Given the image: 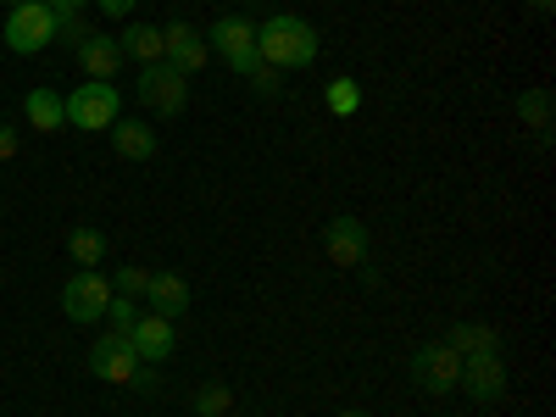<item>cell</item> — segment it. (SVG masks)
<instances>
[{
	"mask_svg": "<svg viewBox=\"0 0 556 417\" xmlns=\"http://www.w3.org/2000/svg\"><path fill=\"white\" fill-rule=\"evenodd\" d=\"M106 323H112V334H123V340H128V329L139 323V301H128V295H117V290H112V301H106Z\"/></svg>",
	"mask_w": 556,
	"mask_h": 417,
	"instance_id": "cell-23",
	"label": "cell"
},
{
	"mask_svg": "<svg viewBox=\"0 0 556 417\" xmlns=\"http://www.w3.org/2000/svg\"><path fill=\"white\" fill-rule=\"evenodd\" d=\"M128 345H134V356L139 362H167L173 351H178V334H173V317H156V312H139V323L128 329Z\"/></svg>",
	"mask_w": 556,
	"mask_h": 417,
	"instance_id": "cell-12",
	"label": "cell"
},
{
	"mask_svg": "<svg viewBox=\"0 0 556 417\" xmlns=\"http://www.w3.org/2000/svg\"><path fill=\"white\" fill-rule=\"evenodd\" d=\"M518 123H529L540 139H551V123H556V96L551 89H523L518 96Z\"/></svg>",
	"mask_w": 556,
	"mask_h": 417,
	"instance_id": "cell-19",
	"label": "cell"
},
{
	"mask_svg": "<svg viewBox=\"0 0 556 417\" xmlns=\"http://www.w3.org/2000/svg\"><path fill=\"white\" fill-rule=\"evenodd\" d=\"M445 345H451L456 356H484V351H501V334L490 329V323H451Z\"/></svg>",
	"mask_w": 556,
	"mask_h": 417,
	"instance_id": "cell-18",
	"label": "cell"
},
{
	"mask_svg": "<svg viewBox=\"0 0 556 417\" xmlns=\"http://www.w3.org/2000/svg\"><path fill=\"white\" fill-rule=\"evenodd\" d=\"M529 7H534V12H551V7H556V0H529Z\"/></svg>",
	"mask_w": 556,
	"mask_h": 417,
	"instance_id": "cell-30",
	"label": "cell"
},
{
	"mask_svg": "<svg viewBox=\"0 0 556 417\" xmlns=\"http://www.w3.org/2000/svg\"><path fill=\"white\" fill-rule=\"evenodd\" d=\"M317 51H323L317 28H312L306 17H295V12H273L267 23H256V56H262L267 67H278V73L312 67Z\"/></svg>",
	"mask_w": 556,
	"mask_h": 417,
	"instance_id": "cell-1",
	"label": "cell"
},
{
	"mask_svg": "<svg viewBox=\"0 0 556 417\" xmlns=\"http://www.w3.org/2000/svg\"><path fill=\"white\" fill-rule=\"evenodd\" d=\"M462 395H473L484 406H495L506 395V367H501V351H484V356H462V379H456Z\"/></svg>",
	"mask_w": 556,
	"mask_h": 417,
	"instance_id": "cell-9",
	"label": "cell"
},
{
	"mask_svg": "<svg viewBox=\"0 0 556 417\" xmlns=\"http://www.w3.org/2000/svg\"><path fill=\"white\" fill-rule=\"evenodd\" d=\"M206 34H212V51L235 67L240 78L262 62V56H256V23H251V17H217Z\"/></svg>",
	"mask_w": 556,
	"mask_h": 417,
	"instance_id": "cell-8",
	"label": "cell"
},
{
	"mask_svg": "<svg viewBox=\"0 0 556 417\" xmlns=\"http://www.w3.org/2000/svg\"><path fill=\"white\" fill-rule=\"evenodd\" d=\"M73 56H78V73H84V78H106V84H112V78L123 73V45H117V34H89Z\"/></svg>",
	"mask_w": 556,
	"mask_h": 417,
	"instance_id": "cell-13",
	"label": "cell"
},
{
	"mask_svg": "<svg viewBox=\"0 0 556 417\" xmlns=\"http://www.w3.org/2000/svg\"><path fill=\"white\" fill-rule=\"evenodd\" d=\"M45 7H51V12H84L89 0H45Z\"/></svg>",
	"mask_w": 556,
	"mask_h": 417,
	"instance_id": "cell-29",
	"label": "cell"
},
{
	"mask_svg": "<svg viewBox=\"0 0 556 417\" xmlns=\"http://www.w3.org/2000/svg\"><path fill=\"white\" fill-rule=\"evenodd\" d=\"M106 134H112V151H117L123 162H156V151H162V146H156V128H151V123L117 117V123H112Z\"/></svg>",
	"mask_w": 556,
	"mask_h": 417,
	"instance_id": "cell-14",
	"label": "cell"
},
{
	"mask_svg": "<svg viewBox=\"0 0 556 417\" xmlns=\"http://www.w3.org/2000/svg\"><path fill=\"white\" fill-rule=\"evenodd\" d=\"M96 7H101V12L112 17V23H123V17H128V12L139 7V0H96Z\"/></svg>",
	"mask_w": 556,
	"mask_h": 417,
	"instance_id": "cell-28",
	"label": "cell"
},
{
	"mask_svg": "<svg viewBox=\"0 0 556 417\" xmlns=\"http://www.w3.org/2000/svg\"><path fill=\"white\" fill-rule=\"evenodd\" d=\"M23 117L39 128V134H56V128H67V101L56 96V89H28V96H23Z\"/></svg>",
	"mask_w": 556,
	"mask_h": 417,
	"instance_id": "cell-17",
	"label": "cell"
},
{
	"mask_svg": "<svg viewBox=\"0 0 556 417\" xmlns=\"http://www.w3.org/2000/svg\"><path fill=\"white\" fill-rule=\"evenodd\" d=\"M84 39H89L84 17H78V12H56V45H62V51H78Z\"/></svg>",
	"mask_w": 556,
	"mask_h": 417,
	"instance_id": "cell-25",
	"label": "cell"
},
{
	"mask_svg": "<svg viewBox=\"0 0 556 417\" xmlns=\"http://www.w3.org/2000/svg\"><path fill=\"white\" fill-rule=\"evenodd\" d=\"M0 39H7V51H17V56L51 51L56 45V12L45 7V0H23V7H12V17H0Z\"/></svg>",
	"mask_w": 556,
	"mask_h": 417,
	"instance_id": "cell-3",
	"label": "cell"
},
{
	"mask_svg": "<svg viewBox=\"0 0 556 417\" xmlns=\"http://www.w3.org/2000/svg\"><path fill=\"white\" fill-rule=\"evenodd\" d=\"M139 101H146L156 117H178L184 112V101H190V78L184 73H173L167 62H151V67H139Z\"/></svg>",
	"mask_w": 556,
	"mask_h": 417,
	"instance_id": "cell-7",
	"label": "cell"
},
{
	"mask_svg": "<svg viewBox=\"0 0 556 417\" xmlns=\"http://www.w3.org/2000/svg\"><path fill=\"white\" fill-rule=\"evenodd\" d=\"M146 312L178 323L184 312H190V285H184L178 273H151V285H146Z\"/></svg>",
	"mask_w": 556,
	"mask_h": 417,
	"instance_id": "cell-15",
	"label": "cell"
},
{
	"mask_svg": "<svg viewBox=\"0 0 556 417\" xmlns=\"http://www.w3.org/2000/svg\"><path fill=\"white\" fill-rule=\"evenodd\" d=\"M412 384L424 390V395H451L456 390V379H462V356L445 345V340H429V345H417L412 351Z\"/></svg>",
	"mask_w": 556,
	"mask_h": 417,
	"instance_id": "cell-5",
	"label": "cell"
},
{
	"mask_svg": "<svg viewBox=\"0 0 556 417\" xmlns=\"http://www.w3.org/2000/svg\"><path fill=\"white\" fill-rule=\"evenodd\" d=\"M67 256H73L78 267H101V256H106V235H101V228H89V223H78L73 235H67Z\"/></svg>",
	"mask_w": 556,
	"mask_h": 417,
	"instance_id": "cell-20",
	"label": "cell"
},
{
	"mask_svg": "<svg viewBox=\"0 0 556 417\" xmlns=\"http://www.w3.org/2000/svg\"><path fill=\"white\" fill-rule=\"evenodd\" d=\"M245 84L256 89V96H267V101H273L278 89H285V73H278V67H267V62H256V67L245 73Z\"/></svg>",
	"mask_w": 556,
	"mask_h": 417,
	"instance_id": "cell-26",
	"label": "cell"
},
{
	"mask_svg": "<svg viewBox=\"0 0 556 417\" xmlns=\"http://www.w3.org/2000/svg\"><path fill=\"white\" fill-rule=\"evenodd\" d=\"M190 412L195 417H228V412H235V390H228V384H201Z\"/></svg>",
	"mask_w": 556,
	"mask_h": 417,
	"instance_id": "cell-22",
	"label": "cell"
},
{
	"mask_svg": "<svg viewBox=\"0 0 556 417\" xmlns=\"http://www.w3.org/2000/svg\"><path fill=\"white\" fill-rule=\"evenodd\" d=\"M146 285H151V267H134V262L112 278V290H117V295H128V301H146Z\"/></svg>",
	"mask_w": 556,
	"mask_h": 417,
	"instance_id": "cell-24",
	"label": "cell"
},
{
	"mask_svg": "<svg viewBox=\"0 0 556 417\" xmlns=\"http://www.w3.org/2000/svg\"><path fill=\"white\" fill-rule=\"evenodd\" d=\"M340 417H367V412H340Z\"/></svg>",
	"mask_w": 556,
	"mask_h": 417,
	"instance_id": "cell-31",
	"label": "cell"
},
{
	"mask_svg": "<svg viewBox=\"0 0 556 417\" xmlns=\"http://www.w3.org/2000/svg\"><path fill=\"white\" fill-rule=\"evenodd\" d=\"M89 374L106 379V384H123V390H139V395H156V367L139 362L123 334H101L89 345Z\"/></svg>",
	"mask_w": 556,
	"mask_h": 417,
	"instance_id": "cell-2",
	"label": "cell"
},
{
	"mask_svg": "<svg viewBox=\"0 0 556 417\" xmlns=\"http://www.w3.org/2000/svg\"><path fill=\"white\" fill-rule=\"evenodd\" d=\"M62 101H67V123L84 128V134H101V128H112L123 117V96H117V84H106V78H84Z\"/></svg>",
	"mask_w": 556,
	"mask_h": 417,
	"instance_id": "cell-4",
	"label": "cell"
},
{
	"mask_svg": "<svg viewBox=\"0 0 556 417\" xmlns=\"http://www.w3.org/2000/svg\"><path fill=\"white\" fill-rule=\"evenodd\" d=\"M17 151H23V134H17L12 123H0V162H12Z\"/></svg>",
	"mask_w": 556,
	"mask_h": 417,
	"instance_id": "cell-27",
	"label": "cell"
},
{
	"mask_svg": "<svg viewBox=\"0 0 556 417\" xmlns=\"http://www.w3.org/2000/svg\"><path fill=\"white\" fill-rule=\"evenodd\" d=\"M323 106H329L334 117H356L362 112V84L356 78H329V89H323Z\"/></svg>",
	"mask_w": 556,
	"mask_h": 417,
	"instance_id": "cell-21",
	"label": "cell"
},
{
	"mask_svg": "<svg viewBox=\"0 0 556 417\" xmlns=\"http://www.w3.org/2000/svg\"><path fill=\"white\" fill-rule=\"evenodd\" d=\"M323 251H329L334 267H362L367 262V223L351 217V212L329 217V228H323Z\"/></svg>",
	"mask_w": 556,
	"mask_h": 417,
	"instance_id": "cell-11",
	"label": "cell"
},
{
	"mask_svg": "<svg viewBox=\"0 0 556 417\" xmlns=\"http://www.w3.org/2000/svg\"><path fill=\"white\" fill-rule=\"evenodd\" d=\"M117 45H123L128 62L151 67V62H162V51H167V34H162L156 23H128V28L117 34Z\"/></svg>",
	"mask_w": 556,
	"mask_h": 417,
	"instance_id": "cell-16",
	"label": "cell"
},
{
	"mask_svg": "<svg viewBox=\"0 0 556 417\" xmlns=\"http://www.w3.org/2000/svg\"><path fill=\"white\" fill-rule=\"evenodd\" d=\"M7 7H23V0H7Z\"/></svg>",
	"mask_w": 556,
	"mask_h": 417,
	"instance_id": "cell-32",
	"label": "cell"
},
{
	"mask_svg": "<svg viewBox=\"0 0 556 417\" xmlns=\"http://www.w3.org/2000/svg\"><path fill=\"white\" fill-rule=\"evenodd\" d=\"M106 301H112V278H101L96 267H78L62 285V312H67V323H84V329L106 317Z\"/></svg>",
	"mask_w": 556,
	"mask_h": 417,
	"instance_id": "cell-6",
	"label": "cell"
},
{
	"mask_svg": "<svg viewBox=\"0 0 556 417\" xmlns=\"http://www.w3.org/2000/svg\"><path fill=\"white\" fill-rule=\"evenodd\" d=\"M162 34H167V51H162V62H167L173 73L195 78V73L212 62V45H206V34H201V28H190V23H167Z\"/></svg>",
	"mask_w": 556,
	"mask_h": 417,
	"instance_id": "cell-10",
	"label": "cell"
}]
</instances>
